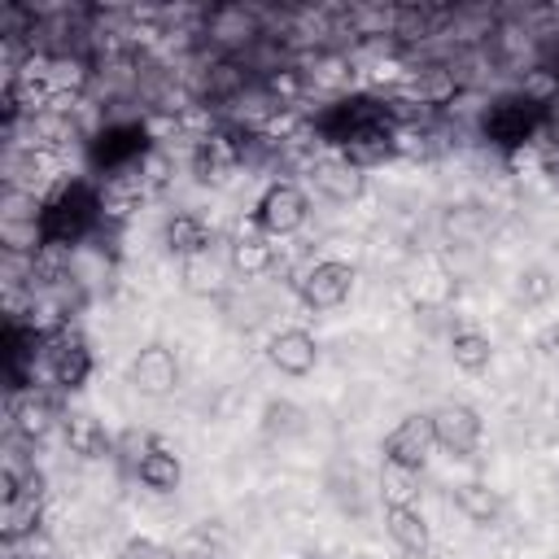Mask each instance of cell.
Masks as SVG:
<instances>
[{
  "label": "cell",
  "instance_id": "obj_1",
  "mask_svg": "<svg viewBox=\"0 0 559 559\" xmlns=\"http://www.w3.org/2000/svg\"><path fill=\"white\" fill-rule=\"evenodd\" d=\"M262 35L266 22L253 4H214L201 17V39L214 48V57H245Z\"/></svg>",
  "mask_w": 559,
  "mask_h": 559
},
{
  "label": "cell",
  "instance_id": "obj_2",
  "mask_svg": "<svg viewBox=\"0 0 559 559\" xmlns=\"http://www.w3.org/2000/svg\"><path fill=\"white\" fill-rule=\"evenodd\" d=\"M542 118H546V109H537V105H528L524 96L507 92V96H493V100L485 105V114H480V135H485L493 148H520V144L537 140Z\"/></svg>",
  "mask_w": 559,
  "mask_h": 559
},
{
  "label": "cell",
  "instance_id": "obj_3",
  "mask_svg": "<svg viewBox=\"0 0 559 559\" xmlns=\"http://www.w3.org/2000/svg\"><path fill=\"white\" fill-rule=\"evenodd\" d=\"M306 218H310V197H306V188L293 183V179L266 183V192H262L258 205H253V223H258L271 240L297 236V231L306 227Z\"/></svg>",
  "mask_w": 559,
  "mask_h": 559
},
{
  "label": "cell",
  "instance_id": "obj_4",
  "mask_svg": "<svg viewBox=\"0 0 559 559\" xmlns=\"http://www.w3.org/2000/svg\"><path fill=\"white\" fill-rule=\"evenodd\" d=\"M44 367H48V380L61 393L83 389L87 376H92V349H87L83 332L79 328H61V332L44 336Z\"/></svg>",
  "mask_w": 559,
  "mask_h": 559
},
{
  "label": "cell",
  "instance_id": "obj_5",
  "mask_svg": "<svg viewBox=\"0 0 559 559\" xmlns=\"http://www.w3.org/2000/svg\"><path fill=\"white\" fill-rule=\"evenodd\" d=\"M293 284H297V297L310 310H336L349 297V288H354V266L341 262V258H319Z\"/></svg>",
  "mask_w": 559,
  "mask_h": 559
},
{
  "label": "cell",
  "instance_id": "obj_6",
  "mask_svg": "<svg viewBox=\"0 0 559 559\" xmlns=\"http://www.w3.org/2000/svg\"><path fill=\"white\" fill-rule=\"evenodd\" d=\"M428 419H432V441H437V450H445V454H454V459L476 454L485 424H480V415H476L467 402H441Z\"/></svg>",
  "mask_w": 559,
  "mask_h": 559
},
{
  "label": "cell",
  "instance_id": "obj_7",
  "mask_svg": "<svg viewBox=\"0 0 559 559\" xmlns=\"http://www.w3.org/2000/svg\"><path fill=\"white\" fill-rule=\"evenodd\" d=\"M66 415L57 411V402L44 393V389H26V393H13L9 397V432L22 437L26 445L44 441Z\"/></svg>",
  "mask_w": 559,
  "mask_h": 559
},
{
  "label": "cell",
  "instance_id": "obj_8",
  "mask_svg": "<svg viewBox=\"0 0 559 559\" xmlns=\"http://www.w3.org/2000/svg\"><path fill=\"white\" fill-rule=\"evenodd\" d=\"M432 450H437V441H432V419L428 415H406L384 437V463H393V467L424 472V463H428Z\"/></svg>",
  "mask_w": 559,
  "mask_h": 559
},
{
  "label": "cell",
  "instance_id": "obj_9",
  "mask_svg": "<svg viewBox=\"0 0 559 559\" xmlns=\"http://www.w3.org/2000/svg\"><path fill=\"white\" fill-rule=\"evenodd\" d=\"M227 262H231L236 275L253 280V275L275 271L280 253H275V240H271L258 223H240V227L231 231V240H227Z\"/></svg>",
  "mask_w": 559,
  "mask_h": 559
},
{
  "label": "cell",
  "instance_id": "obj_10",
  "mask_svg": "<svg viewBox=\"0 0 559 559\" xmlns=\"http://www.w3.org/2000/svg\"><path fill=\"white\" fill-rule=\"evenodd\" d=\"M310 179H314V188H319L328 201H336V205L358 201L362 188H367V170H358V166H354L349 157H341V153L314 157V162H310Z\"/></svg>",
  "mask_w": 559,
  "mask_h": 559
},
{
  "label": "cell",
  "instance_id": "obj_11",
  "mask_svg": "<svg viewBox=\"0 0 559 559\" xmlns=\"http://www.w3.org/2000/svg\"><path fill=\"white\" fill-rule=\"evenodd\" d=\"M131 384L144 393V397H166V393H175V384H179V362H175V354L166 349V345H144L140 354H135V362H131Z\"/></svg>",
  "mask_w": 559,
  "mask_h": 559
},
{
  "label": "cell",
  "instance_id": "obj_12",
  "mask_svg": "<svg viewBox=\"0 0 559 559\" xmlns=\"http://www.w3.org/2000/svg\"><path fill=\"white\" fill-rule=\"evenodd\" d=\"M266 358H271V367L284 371V376H306V371H314V362H319V341H314L306 328H280V332L266 341Z\"/></svg>",
  "mask_w": 559,
  "mask_h": 559
},
{
  "label": "cell",
  "instance_id": "obj_13",
  "mask_svg": "<svg viewBox=\"0 0 559 559\" xmlns=\"http://www.w3.org/2000/svg\"><path fill=\"white\" fill-rule=\"evenodd\" d=\"M162 240H166V249L183 262V258H201V253H210V245H214V227H210L197 210H175V214L166 218Z\"/></svg>",
  "mask_w": 559,
  "mask_h": 559
},
{
  "label": "cell",
  "instance_id": "obj_14",
  "mask_svg": "<svg viewBox=\"0 0 559 559\" xmlns=\"http://www.w3.org/2000/svg\"><path fill=\"white\" fill-rule=\"evenodd\" d=\"M61 437H66V450L79 454V459H105V454H114V437L87 411H70L61 419Z\"/></svg>",
  "mask_w": 559,
  "mask_h": 559
},
{
  "label": "cell",
  "instance_id": "obj_15",
  "mask_svg": "<svg viewBox=\"0 0 559 559\" xmlns=\"http://www.w3.org/2000/svg\"><path fill=\"white\" fill-rule=\"evenodd\" d=\"M384 528H389L393 546H397L402 555H411V559H424L428 546H432L419 507H384Z\"/></svg>",
  "mask_w": 559,
  "mask_h": 559
},
{
  "label": "cell",
  "instance_id": "obj_16",
  "mask_svg": "<svg viewBox=\"0 0 559 559\" xmlns=\"http://www.w3.org/2000/svg\"><path fill=\"white\" fill-rule=\"evenodd\" d=\"M135 476H140V485L153 489V493H175L179 480H183V467H179L175 450H166V445L157 441V445L135 463Z\"/></svg>",
  "mask_w": 559,
  "mask_h": 559
},
{
  "label": "cell",
  "instance_id": "obj_17",
  "mask_svg": "<svg viewBox=\"0 0 559 559\" xmlns=\"http://www.w3.org/2000/svg\"><path fill=\"white\" fill-rule=\"evenodd\" d=\"M44 524V502H31V498H9L0 507V542L4 546H17L26 537H35Z\"/></svg>",
  "mask_w": 559,
  "mask_h": 559
},
{
  "label": "cell",
  "instance_id": "obj_18",
  "mask_svg": "<svg viewBox=\"0 0 559 559\" xmlns=\"http://www.w3.org/2000/svg\"><path fill=\"white\" fill-rule=\"evenodd\" d=\"M450 358H454L459 371L476 376V371H485V367L493 362V345H489L485 332H476V328H459V332L450 336Z\"/></svg>",
  "mask_w": 559,
  "mask_h": 559
},
{
  "label": "cell",
  "instance_id": "obj_19",
  "mask_svg": "<svg viewBox=\"0 0 559 559\" xmlns=\"http://www.w3.org/2000/svg\"><path fill=\"white\" fill-rule=\"evenodd\" d=\"M179 284H183V293H192V297H218V293H223V266L214 262V253L183 258V262H179Z\"/></svg>",
  "mask_w": 559,
  "mask_h": 559
},
{
  "label": "cell",
  "instance_id": "obj_20",
  "mask_svg": "<svg viewBox=\"0 0 559 559\" xmlns=\"http://www.w3.org/2000/svg\"><path fill=\"white\" fill-rule=\"evenodd\" d=\"M515 96H524L537 109L559 105V66H533V70H524L520 83H515Z\"/></svg>",
  "mask_w": 559,
  "mask_h": 559
},
{
  "label": "cell",
  "instance_id": "obj_21",
  "mask_svg": "<svg viewBox=\"0 0 559 559\" xmlns=\"http://www.w3.org/2000/svg\"><path fill=\"white\" fill-rule=\"evenodd\" d=\"M454 507H459L472 524H489V520L498 515L502 502H498V493H493L485 480H467V485L454 489Z\"/></svg>",
  "mask_w": 559,
  "mask_h": 559
},
{
  "label": "cell",
  "instance_id": "obj_22",
  "mask_svg": "<svg viewBox=\"0 0 559 559\" xmlns=\"http://www.w3.org/2000/svg\"><path fill=\"white\" fill-rule=\"evenodd\" d=\"M380 498H384V507H415V498H419V472L384 463V472H380Z\"/></svg>",
  "mask_w": 559,
  "mask_h": 559
},
{
  "label": "cell",
  "instance_id": "obj_23",
  "mask_svg": "<svg viewBox=\"0 0 559 559\" xmlns=\"http://www.w3.org/2000/svg\"><path fill=\"white\" fill-rule=\"evenodd\" d=\"M153 445H157V437H153V432H144V428H127V432L114 441V454H118V459H122V463L135 472V463H140V459H144Z\"/></svg>",
  "mask_w": 559,
  "mask_h": 559
},
{
  "label": "cell",
  "instance_id": "obj_24",
  "mask_svg": "<svg viewBox=\"0 0 559 559\" xmlns=\"http://www.w3.org/2000/svg\"><path fill=\"white\" fill-rule=\"evenodd\" d=\"M515 293H520V301L537 306V301H550V293H555V280H550L542 266H524V271H520V284H515Z\"/></svg>",
  "mask_w": 559,
  "mask_h": 559
},
{
  "label": "cell",
  "instance_id": "obj_25",
  "mask_svg": "<svg viewBox=\"0 0 559 559\" xmlns=\"http://www.w3.org/2000/svg\"><path fill=\"white\" fill-rule=\"evenodd\" d=\"M118 559H175V550H166V546L153 542V537H131V542L118 550Z\"/></svg>",
  "mask_w": 559,
  "mask_h": 559
},
{
  "label": "cell",
  "instance_id": "obj_26",
  "mask_svg": "<svg viewBox=\"0 0 559 559\" xmlns=\"http://www.w3.org/2000/svg\"><path fill=\"white\" fill-rule=\"evenodd\" d=\"M297 419H301V411L288 406V402H271V406H266V432H275V428H280V432H293V428H301Z\"/></svg>",
  "mask_w": 559,
  "mask_h": 559
},
{
  "label": "cell",
  "instance_id": "obj_27",
  "mask_svg": "<svg viewBox=\"0 0 559 559\" xmlns=\"http://www.w3.org/2000/svg\"><path fill=\"white\" fill-rule=\"evenodd\" d=\"M550 345H555V354H559V323L550 328Z\"/></svg>",
  "mask_w": 559,
  "mask_h": 559
},
{
  "label": "cell",
  "instance_id": "obj_28",
  "mask_svg": "<svg viewBox=\"0 0 559 559\" xmlns=\"http://www.w3.org/2000/svg\"><path fill=\"white\" fill-rule=\"evenodd\" d=\"M301 559H328V555H301Z\"/></svg>",
  "mask_w": 559,
  "mask_h": 559
},
{
  "label": "cell",
  "instance_id": "obj_29",
  "mask_svg": "<svg viewBox=\"0 0 559 559\" xmlns=\"http://www.w3.org/2000/svg\"><path fill=\"white\" fill-rule=\"evenodd\" d=\"M192 559H210V555H192Z\"/></svg>",
  "mask_w": 559,
  "mask_h": 559
}]
</instances>
